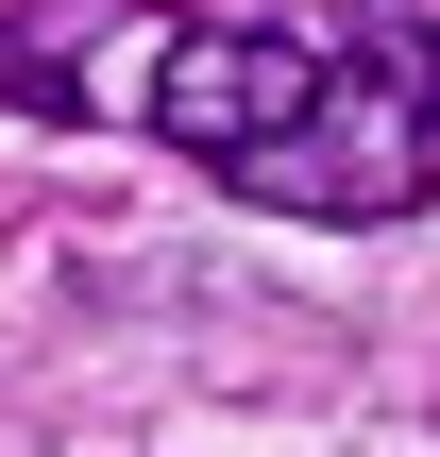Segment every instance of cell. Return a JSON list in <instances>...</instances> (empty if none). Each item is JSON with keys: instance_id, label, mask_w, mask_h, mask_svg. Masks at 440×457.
Segmentation results:
<instances>
[{"instance_id": "7a4b0ae2", "label": "cell", "mask_w": 440, "mask_h": 457, "mask_svg": "<svg viewBox=\"0 0 440 457\" xmlns=\"http://www.w3.org/2000/svg\"><path fill=\"white\" fill-rule=\"evenodd\" d=\"M0 102H51V68H0Z\"/></svg>"}, {"instance_id": "6da1fadb", "label": "cell", "mask_w": 440, "mask_h": 457, "mask_svg": "<svg viewBox=\"0 0 440 457\" xmlns=\"http://www.w3.org/2000/svg\"><path fill=\"white\" fill-rule=\"evenodd\" d=\"M153 136L288 220H407L440 187V34L390 0H356L322 34L187 17L153 51Z\"/></svg>"}]
</instances>
